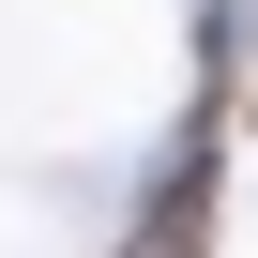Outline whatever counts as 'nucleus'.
Returning a JSON list of instances; mask_svg holds the SVG:
<instances>
[{"label":"nucleus","instance_id":"1","mask_svg":"<svg viewBox=\"0 0 258 258\" xmlns=\"http://www.w3.org/2000/svg\"><path fill=\"white\" fill-rule=\"evenodd\" d=\"M121 258H213V152L167 167V198L137 213V243H121Z\"/></svg>","mask_w":258,"mask_h":258}]
</instances>
